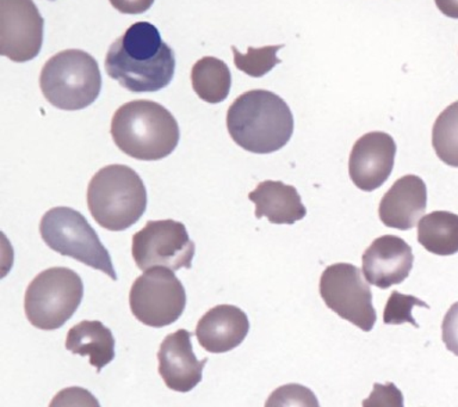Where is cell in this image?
<instances>
[{
  "label": "cell",
  "instance_id": "1",
  "mask_svg": "<svg viewBox=\"0 0 458 407\" xmlns=\"http://www.w3.org/2000/svg\"><path fill=\"white\" fill-rule=\"evenodd\" d=\"M104 65L107 76L122 88L136 94L157 92L174 80V52L157 27L138 22L110 46Z\"/></svg>",
  "mask_w": 458,
  "mask_h": 407
},
{
  "label": "cell",
  "instance_id": "2",
  "mask_svg": "<svg viewBox=\"0 0 458 407\" xmlns=\"http://www.w3.org/2000/svg\"><path fill=\"white\" fill-rule=\"evenodd\" d=\"M227 130L240 148L256 155L279 151L293 133V116L284 99L267 90L239 96L227 113Z\"/></svg>",
  "mask_w": 458,
  "mask_h": 407
},
{
  "label": "cell",
  "instance_id": "3",
  "mask_svg": "<svg viewBox=\"0 0 458 407\" xmlns=\"http://www.w3.org/2000/svg\"><path fill=\"white\" fill-rule=\"evenodd\" d=\"M110 131L124 155L145 162L166 158L181 138L174 116L159 103L147 99L120 106L111 120Z\"/></svg>",
  "mask_w": 458,
  "mask_h": 407
},
{
  "label": "cell",
  "instance_id": "4",
  "mask_svg": "<svg viewBox=\"0 0 458 407\" xmlns=\"http://www.w3.org/2000/svg\"><path fill=\"white\" fill-rule=\"evenodd\" d=\"M88 206L99 226L111 232L128 230L146 212L145 184L131 167L107 165L89 181Z\"/></svg>",
  "mask_w": 458,
  "mask_h": 407
},
{
  "label": "cell",
  "instance_id": "5",
  "mask_svg": "<svg viewBox=\"0 0 458 407\" xmlns=\"http://www.w3.org/2000/svg\"><path fill=\"white\" fill-rule=\"evenodd\" d=\"M39 87L50 105L75 112L91 106L98 98L102 74L96 59L89 53L67 49L45 64Z\"/></svg>",
  "mask_w": 458,
  "mask_h": 407
},
{
  "label": "cell",
  "instance_id": "6",
  "mask_svg": "<svg viewBox=\"0 0 458 407\" xmlns=\"http://www.w3.org/2000/svg\"><path fill=\"white\" fill-rule=\"evenodd\" d=\"M84 284L68 267H49L31 281L24 296L29 323L43 331L63 327L81 306Z\"/></svg>",
  "mask_w": 458,
  "mask_h": 407
},
{
  "label": "cell",
  "instance_id": "7",
  "mask_svg": "<svg viewBox=\"0 0 458 407\" xmlns=\"http://www.w3.org/2000/svg\"><path fill=\"white\" fill-rule=\"evenodd\" d=\"M39 233L53 251L72 257L85 266L102 271L111 280L117 281L109 251L78 210L70 207H56L48 210L42 216Z\"/></svg>",
  "mask_w": 458,
  "mask_h": 407
},
{
  "label": "cell",
  "instance_id": "8",
  "mask_svg": "<svg viewBox=\"0 0 458 407\" xmlns=\"http://www.w3.org/2000/svg\"><path fill=\"white\" fill-rule=\"evenodd\" d=\"M129 305L132 316L146 326H168L184 312L185 288L174 270L152 267L132 284L129 293Z\"/></svg>",
  "mask_w": 458,
  "mask_h": 407
},
{
  "label": "cell",
  "instance_id": "9",
  "mask_svg": "<svg viewBox=\"0 0 458 407\" xmlns=\"http://www.w3.org/2000/svg\"><path fill=\"white\" fill-rule=\"evenodd\" d=\"M195 251V242L179 221H148L132 235V259L142 271L157 267L174 271L190 269Z\"/></svg>",
  "mask_w": 458,
  "mask_h": 407
},
{
  "label": "cell",
  "instance_id": "10",
  "mask_svg": "<svg viewBox=\"0 0 458 407\" xmlns=\"http://www.w3.org/2000/svg\"><path fill=\"white\" fill-rule=\"evenodd\" d=\"M318 288L326 306L340 318L365 332L374 328L377 316L372 306V293L360 267L349 263L333 264L322 273Z\"/></svg>",
  "mask_w": 458,
  "mask_h": 407
},
{
  "label": "cell",
  "instance_id": "11",
  "mask_svg": "<svg viewBox=\"0 0 458 407\" xmlns=\"http://www.w3.org/2000/svg\"><path fill=\"white\" fill-rule=\"evenodd\" d=\"M43 21L32 0H0V55L27 63L41 52Z\"/></svg>",
  "mask_w": 458,
  "mask_h": 407
},
{
  "label": "cell",
  "instance_id": "12",
  "mask_svg": "<svg viewBox=\"0 0 458 407\" xmlns=\"http://www.w3.org/2000/svg\"><path fill=\"white\" fill-rule=\"evenodd\" d=\"M396 144L392 135L371 131L358 139L351 151V181L360 191L370 192L388 181L395 163Z\"/></svg>",
  "mask_w": 458,
  "mask_h": 407
},
{
  "label": "cell",
  "instance_id": "13",
  "mask_svg": "<svg viewBox=\"0 0 458 407\" xmlns=\"http://www.w3.org/2000/svg\"><path fill=\"white\" fill-rule=\"evenodd\" d=\"M191 334L178 330L165 337L157 352L160 377L172 391L188 393L202 381L208 359L197 360L192 350Z\"/></svg>",
  "mask_w": 458,
  "mask_h": 407
},
{
  "label": "cell",
  "instance_id": "14",
  "mask_svg": "<svg viewBox=\"0 0 458 407\" xmlns=\"http://www.w3.org/2000/svg\"><path fill=\"white\" fill-rule=\"evenodd\" d=\"M363 274L369 284L388 289L410 276L414 256L403 239L382 235L372 242L363 257Z\"/></svg>",
  "mask_w": 458,
  "mask_h": 407
},
{
  "label": "cell",
  "instance_id": "15",
  "mask_svg": "<svg viewBox=\"0 0 458 407\" xmlns=\"http://www.w3.org/2000/svg\"><path fill=\"white\" fill-rule=\"evenodd\" d=\"M428 206V188L415 174L394 183L379 203L378 216L386 227L408 231L415 227Z\"/></svg>",
  "mask_w": 458,
  "mask_h": 407
},
{
  "label": "cell",
  "instance_id": "16",
  "mask_svg": "<svg viewBox=\"0 0 458 407\" xmlns=\"http://www.w3.org/2000/svg\"><path fill=\"white\" fill-rule=\"evenodd\" d=\"M249 331V318L242 309L233 305H218L200 318L195 335L207 352L224 353L238 348Z\"/></svg>",
  "mask_w": 458,
  "mask_h": 407
},
{
  "label": "cell",
  "instance_id": "17",
  "mask_svg": "<svg viewBox=\"0 0 458 407\" xmlns=\"http://www.w3.org/2000/svg\"><path fill=\"white\" fill-rule=\"evenodd\" d=\"M249 199L256 205L257 219L267 217L271 224L293 225L307 214L296 188L283 182H261L250 192Z\"/></svg>",
  "mask_w": 458,
  "mask_h": 407
},
{
  "label": "cell",
  "instance_id": "18",
  "mask_svg": "<svg viewBox=\"0 0 458 407\" xmlns=\"http://www.w3.org/2000/svg\"><path fill=\"white\" fill-rule=\"evenodd\" d=\"M66 349L74 355L89 356L97 371L114 359V338L109 327L98 320H84L68 331Z\"/></svg>",
  "mask_w": 458,
  "mask_h": 407
},
{
  "label": "cell",
  "instance_id": "19",
  "mask_svg": "<svg viewBox=\"0 0 458 407\" xmlns=\"http://www.w3.org/2000/svg\"><path fill=\"white\" fill-rule=\"evenodd\" d=\"M418 242L433 255L453 256L458 252V216L437 210L418 224Z\"/></svg>",
  "mask_w": 458,
  "mask_h": 407
},
{
  "label": "cell",
  "instance_id": "20",
  "mask_svg": "<svg viewBox=\"0 0 458 407\" xmlns=\"http://www.w3.org/2000/svg\"><path fill=\"white\" fill-rule=\"evenodd\" d=\"M191 83L193 91L202 101L217 105L225 101L231 91V71L222 60L204 56L192 67Z\"/></svg>",
  "mask_w": 458,
  "mask_h": 407
},
{
  "label": "cell",
  "instance_id": "21",
  "mask_svg": "<svg viewBox=\"0 0 458 407\" xmlns=\"http://www.w3.org/2000/svg\"><path fill=\"white\" fill-rule=\"evenodd\" d=\"M432 146L444 164L458 167V101L437 117L432 130Z\"/></svg>",
  "mask_w": 458,
  "mask_h": 407
},
{
  "label": "cell",
  "instance_id": "22",
  "mask_svg": "<svg viewBox=\"0 0 458 407\" xmlns=\"http://www.w3.org/2000/svg\"><path fill=\"white\" fill-rule=\"evenodd\" d=\"M283 47H284V45L265 46L261 48L249 47L246 55H242L233 46L234 65L236 69L246 73L247 76L253 78L264 77L277 64H281V60L277 58V52Z\"/></svg>",
  "mask_w": 458,
  "mask_h": 407
},
{
  "label": "cell",
  "instance_id": "23",
  "mask_svg": "<svg viewBox=\"0 0 458 407\" xmlns=\"http://www.w3.org/2000/svg\"><path fill=\"white\" fill-rule=\"evenodd\" d=\"M415 306L429 309L428 303H425L422 300L415 298L413 295H404L394 291L392 295L389 296L388 302H386L383 321L386 325L410 323L413 326L419 327L414 318L411 317V310Z\"/></svg>",
  "mask_w": 458,
  "mask_h": 407
},
{
  "label": "cell",
  "instance_id": "24",
  "mask_svg": "<svg viewBox=\"0 0 458 407\" xmlns=\"http://www.w3.org/2000/svg\"><path fill=\"white\" fill-rule=\"evenodd\" d=\"M307 405L318 406L317 396L301 385H286L272 393L267 406Z\"/></svg>",
  "mask_w": 458,
  "mask_h": 407
},
{
  "label": "cell",
  "instance_id": "25",
  "mask_svg": "<svg viewBox=\"0 0 458 407\" xmlns=\"http://www.w3.org/2000/svg\"><path fill=\"white\" fill-rule=\"evenodd\" d=\"M442 331L446 349L458 356V302L454 303L444 317Z\"/></svg>",
  "mask_w": 458,
  "mask_h": 407
},
{
  "label": "cell",
  "instance_id": "26",
  "mask_svg": "<svg viewBox=\"0 0 458 407\" xmlns=\"http://www.w3.org/2000/svg\"><path fill=\"white\" fill-rule=\"evenodd\" d=\"M382 398L383 400L379 403V405H403V394H401L399 389L394 384L386 386L375 384V392L372 393L367 402L363 403V405H376L378 400Z\"/></svg>",
  "mask_w": 458,
  "mask_h": 407
},
{
  "label": "cell",
  "instance_id": "27",
  "mask_svg": "<svg viewBox=\"0 0 458 407\" xmlns=\"http://www.w3.org/2000/svg\"><path fill=\"white\" fill-rule=\"evenodd\" d=\"M117 12L125 15H140L152 8L154 0H109Z\"/></svg>",
  "mask_w": 458,
  "mask_h": 407
},
{
  "label": "cell",
  "instance_id": "28",
  "mask_svg": "<svg viewBox=\"0 0 458 407\" xmlns=\"http://www.w3.org/2000/svg\"><path fill=\"white\" fill-rule=\"evenodd\" d=\"M435 2L437 8L443 15L458 20V0H435Z\"/></svg>",
  "mask_w": 458,
  "mask_h": 407
}]
</instances>
